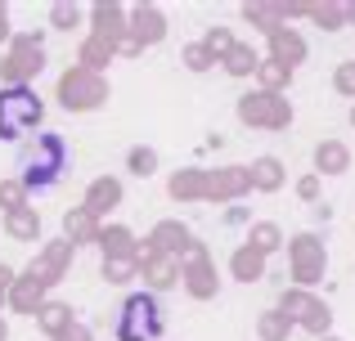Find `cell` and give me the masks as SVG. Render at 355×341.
<instances>
[{"label":"cell","instance_id":"74e56055","mask_svg":"<svg viewBox=\"0 0 355 341\" xmlns=\"http://www.w3.org/2000/svg\"><path fill=\"white\" fill-rule=\"evenodd\" d=\"M351 122H355V108H351Z\"/></svg>","mask_w":355,"mask_h":341},{"label":"cell","instance_id":"30bf717a","mask_svg":"<svg viewBox=\"0 0 355 341\" xmlns=\"http://www.w3.org/2000/svg\"><path fill=\"white\" fill-rule=\"evenodd\" d=\"M121 202V184L117 180H95L90 184V193H86V211L90 216H104V211H113Z\"/></svg>","mask_w":355,"mask_h":341},{"label":"cell","instance_id":"5b68a950","mask_svg":"<svg viewBox=\"0 0 355 341\" xmlns=\"http://www.w3.org/2000/svg\"><path fill=\"white\" fill-rule=\"evenodd\" d=\"M239 117L248 126H288L293 122V108H284L279 95H243L239 99Z\"/></svg>","mask_w":355,"mask_h":341},{"label":"cell","instance_id":"52a82bcc","mask_svg":"<svg viewBox=\"0 0 355 341\" xmlns=\"http://www.w3.org/2000/svg\"><path fill=\"white\" fill-rule=\"evenodd\" d=\"M284 315H297L293 324L311 328V333H329V306H320L315 297H306V292H293V297H284Z\"/></svg>","mask_w":355,"mask_h":341},{"label":"cell","instance_id":"3957f363","mask_svg":"<svg viewBox=\"0 0 355 341\" xmlns=\"http://www.w3.org/2000/svg\"><path fill=\"white\" fill-rule=\"evenodd\" d=\"M45 104L36 90L27 86H5L0 90V140H23L41 126Z\"/></svg>","mask_w":355,"mask_h":341},{"label":"cell","instance_id":"44dd1931","mask_svg":"<svg viewBox=\"0 0 355 341\" xmlns=\"http://www.w3.org/2000/svg\"><path fill=\"white\" fill-rule=\"evenodd\" d=\"M68 324H72V310L68 306H45L41 310V328H45V333L63 337V333H68Z\"/></svg>","mask_w":355,"mask_h":341},{"label":"cell","instance_id":"603a6c76","mask_svg":"<svg viewBox=\"0 0 355 341\" xmlns=\"http://www.w3.org/2000/svg\"><path fill=\"white\" fill-rule=\"evenodd\" d=\"M95 32H99V41H108V45H113V36L121 32V9H104V5H99L95 9Z\"/></svg>","mask_w":355,"mask_h":341},{"label":"cell","instance_id":"9a60e30c","mask_svg":"<svg viewBox=\"0 0 355 341\" xmlns=\"http://www.w3.org/2000/svg\"><path fill=\"white\" fill-rule=\"evenodd\" d=\"M261 274H266V256H261L257 247H239V256H234V279L252 283V279H261Z\"/></svg>","mask_w":355,"mask_h":341},{"label":"cell","instance_id":"1f68e13d","mask_svg":"<svg viewBox=\"0 0 355 341\" xmlns=\"http://www.w3.org/2000/svg\"><path fill=\"white\" fill-rule=\"evenodd\" d=\"M104 54H113V45H108V41H99V36H95V41L86 45V63H90V68H99V59H104Z\"/></svg>","mask_w":355,"mask_h":341},{"label":"cell","instance_id":"e0dca14e","mask_svg":"<svg viewBox=\"0 0 355 341\" xmlns=\"http://www.w3.org/2000/svg\"><path fill=\"white\" fill-rule=\"evenodd\" d=\"M288 333H293V319H288L284 310L261 315V341H288Z\"/></svg>","mask_w":355,"mask_h":341},{"label":"cell","instance_id":"7c38bea8","mask_svg":"<svg viewBox=\"0 0 355 341\" xmlns=\"http://www.w3.org/2000/svg\"><path fill=\"white\" fill-rule=\"evenodd\" d=\"M315 167L320 171H329V175H342L351 167V153L342 149V144H333V140H324L320 149H315Z\"/></svg>","mask_w":355,"mask_h":341},{"label":"cell","instance_id":"4dcf8cb0","mask_svg":"<svg viewBox=\"0 0 355 341\" xmlns=\"http://www.w3.org/2000/svg\"><path fill=\"white\" fill-rule=\"evenodd\" d=\"M81 9L77 5H54V27H77Z\"/></svg>","mask_w":355,"mask_h":341},{"label":"cell","instance_id":"5bb4252c","mask_svg":"<svg viewBox=\"0 0 355 341\" xmlns=\"http://www.w3.org/2000/svg\"><path fill=\"white\" fill-rule=\"evenodd\" d=\"M153 243H157V252H162V256L184 252V247H189V229H184V225H157L153 229Z\"/></svg>","mask_w":355,"mask_h":341},{"label":"cell","instance_id":"8d00e7d4","mask_svg":"<svg viewBox=\"0 0 355 341\" xmlns=\"http://www.w3.org/2000/svg\"><path fill=\"white\" fill-rule=\"evenodd\" d=\"M324 341H338V337H324Z\"/></svg>","mask_w":355,"mask_h":341},{"label":"cell","instance_id":"d6986e66","mask_svg":"<svg viewBox=\"0 0 355 341\" xmlns=\"http://www.w3.org/2000/svg\"><path fill=\"white\" fill-rule=\"evenodd\" d=\"M257 72H261V81H266V95H275L279 86H288V81H293V68H284V63H275V59L257 63Z\"/></svg>","mask_w":355,"mask_h":341},{"label":"cell","instance_id":"f1b7e54d","mask_svg":"<svg viewBox=\"0 0 355 341\" xmlns=\"http://www.w3.org/2000/svg\"><path fill=\"white\" fill-rule=\"evenodd\" d=\"M171 193L175 198H193V193H207V189H202V175L189 171V175H175L171 180Z\"/></svg>","mask_w":355,"mask_h":341},{"label":"cell","instance_id":"83f0119b","mask_svg":"<svg viewBox=\"0 0 355 341\" xmlns=\"http://www.w3.org/2000/svg\"><path fill=\"white\" fill-rule=\"evenodd\" d=\"M202 50H207L211 59H225V54L234 50V36H230V32H220V27H216V32H207V41H202Z\"/></svg>","mask_w":355,"mask_h":341},{"label":"cell","instance_id":"7a4b0ae2","mask_svg":"<svg viewBox=\"0 0 355 341\" xmlns=\"http://www.w3.org/2000/svg\"><path fill=\"white\" fill-rule=\"evenodd\" d=\"M166 333V310L153 292H130L117 319V341H157Z\"/></svg>","mask_w":355,"mask_h":341},{"label":"cell","instance_id":"ac0fdd59","mask_svg":"<svg viewBox=\"0 0 355 341\" xmlns=\"http://www.w3.org/2000/svg\"><path fill=\"white\" fill-rule=\"evenodd\" d=\"M279 243H284V234H279V225H252V238H248V247H257L261 256L279 252Z\"/></svg>","mask_w":355,"mask_h":341},{"label":"cell","instance_id":"836d02e7","mask_svg":"<svg viewBox=\"0 0 355 341\" xmlns=\"http://www.w3.org/2000/svg\"><path fill=\"white\" fill-rule=\"evenodd\" d=\"M297 193H302V198H306V202H311V198H315V193H320V180H315V175H306V180H302V184H297Z\"/></svg>","mask_w":355,"mask_h":341},{"label":"cell","instance_id":"2e32d148","mask_svg":"<svg viewBox=\"0 0 355 341\" xmlns=\"http://www.w3.org/2000/svg\"><path fill=\"white\" fill-rule=\"evenodd\" d=\"M63 229H68V243L77 247V243H86V238H95V216L81 207V211H72V216L63 220Z\"/></svg>","mask_w":355,"mask_h":341},{"label":"cell","instance_id":"d6a6232c","mask_svg":"<svg viewBox=\"0 0 355 341\" xmlns=\"http://www.w3.org/2000/svg\"><path fill=\"white\" fill-rule=\"evenodd\" d=\"M0 198H5V202H14V211H23V198H27V193H23V184H5V189H0Z\"/></svg>","mask_w":355,"mask_h":341},{"label":"cell","instance_id":"9c48e42d","mask_svg":"<svg viewBox=\"0 0 355 341\" xmlns=\"http://www.w3.org/2000/svg\"><path fill=\"white\" fill-rule=\"evenodd\" d=\"M130 32H135V45H153V41H162L166 23H162L157 9H135L130 14Z\"/></svg>","mask_w":355,"mask_h":341},{"label":"cell","instance_id":"f546056e","mask_svg":"<svg viewBox=\"0 0 355 341\" xmlns=\"http://www.w3.org/2000/svg\"><path fill=\"white\" fill-rule=\"evenodd\" d=\"M184 63H189V72H207L216 59H211V54L202 50V45H189V50H184Z\"/></svg>","mask_w":355,"mask_h":341},{"label":"cell","instance_id":"484cf974","mask_svg":"<svg viewBox=\"0 0 355 341\" xmlns=\"http://www.w3.org/2000/svg\"><path fill=\"white\" fill-rule=\"evenodd\" d=\"M126 167H130V175H153L157 171V153L153 149H130L126 153Z\"/></svg>","mask_w":355,"mask_h":341},{"label":"cell","instance_id":"d590c367","mask_svg":"<svg viewBox=\"0 0 355 341\" xmlns=\"http://www.w3.org/2000/svg\"><path fill=\"white\" fill-rule=\"evenodd\" d=\"M347 14H351V18H355V5H351V9H347Z\"/></svg>","mask_w":355,"mask_h":341},{"label":"cell","instance_id":"8fae6325","mask_svg":"<svg viewBox=\"0 0 355 341\" xmlns=\"http://www.w3.org/2000/svg\"><path fill=\"white\" fill-rule=\"evenodd\" d=\"M144 256H148L144 274H148V283H153V288H171V283L180 279V265H175V256H162V252H144Z\"/></svg>","mask_w":355,"mask_h":341},{"label":"cell","instance_id":"d4e9b609","mask_svg":"<svg viewBox=\"0 0 355 341\" xmlns=\"http://www.w3.org/2000/svg\"><path fill=\"white\" fill-rule=\"evenodd\" d=\"M9 229H14L18 238H36V234H41V220H36L32 207H23V211H14V216H9Z\"/></svg>","mask_w":355,"mask_h":341},{"label":"cell","instance_id":"6da1fadb","mask_svg":"<svg viewBox=\"0 0 355 341\" xmlns=\"http://www.w3.org/2000/svg\"><path fill=\"white\" fill-rule=\"evenodd\" d=\"M68 162H72V153H68V144H63V135L41 131L18 153V184H23V193H50L54 184L63 180Z\"/></svg>","mask_w":355,"mask_h":341},{"label":"cell","instance_id":"277c9868","mask_svg":"<svg viewBox=\"0 0 355 341\" xmlns=\"http://www.w3.org/2000/svg\"><path fill=\"white\" fill-rule=\"evenodd\" d=\"M59 104L68 108V113H72V108H77V113H86V108L104 104V81H99L90 68L68 72V77L59 81Z\"/></svg>","mask_w":355,"mask_h":341},{"label":"cell","instance_id":"4316f807","mask_svg":"<svg viewBox=\"0 0 355 341\" xmlns=\"http://www.w3.org/2000/svg\"><path fill=\"white\" fill-rule=\"evenodd\" d=\"M99 243H104L108 256H130V234H126V229H104Z\"/></svg>","mask_w":355,"mask_h":341},{"label":"cell","instance_id":"ffe728a7","mask_svg":"<svg viewBox=\"0 0 355 341\" xmlns=\"http://www.w3.org/2000/svg\"><path fill=\"white\" fill-rule=\"evenodd\" d=\"M225 72H234V77H252V72H257V54H252L248 45H234V50L225 54Z\"/></svg>","mask_w":355,"mask_h":341},{"label":"cell","instance_id":"ba28073f","mask_svg":"<svg viewBox=\"0 0 355 341\" xmlns=\"http://www.w3.org/2000/svg\"><path fill=\"white\" fill-rule=\"evenodd\" d=\"M270 41H275V63H284V68H293V63L306 59V41L293 32V27H279V32H270Z\"/></svg>","mask_w":355,"mask_h":341},{"label":"cell","instance_id":"cb8c5ba5","mask_svg":"<svg viewBox=\"0 0 355 341\" xmlns=\"http://www.w3.org/2000/svg\"><path fill=\"white\" fill-rule=\"evenodd\" d=\"M130 274H135V256H108L104 261V279L108 283H130Z\"/></svg>","mask_w":355,"mask_h":341},{"label":"cell","instance_id":"8992f818","mask_svg":"<svg viewBox=\"0 0 355 341\" xmlns=\"http://www.w3.org/2000/svg\"><path fill=\"white\" fill-rule=\"evenodd\" d=\"M324 265H329V256H324V243L315 234H302L293 243V274L297 283H315L324 274Z\"/></svg>","mask_w":355,"mask_h":341},{"label":"cell","instance_id":"e575fe53","mask_svg":"<svg viewBox=\"0 0 355 341\" xmlns=\"http://www.w3.org/2000/svg\"><path fill=\"white\" fill-rule=\"evenodd\" d=\"M315 18L320 23H342V9H315Z\"/></svg>","mask_w":355,"mask_h":341},{"label":"cell","instance_id":"4fadbf2b","mask_svg":"<svg viewBox=\"0 0 355 341\" xmlns=\"http://www.w3.org/2000/svg\"><path fill=\"white\" fill-rule=\"evenodd\" d=\"M248 180H252V189H279V184H284V162L279 158H261L257 167L248 171Z\"/></svg>","mask_w":355,"mask_h":341},{"label":"cell","instance_id":"7402d4cb","mask_svg":"<svg viewBox=\"0 0 355 341\" xmlns=\"http://www.w3.org/2000/svg\"><path fill=\"white\" fill-rule=\"evenodd\" d=\"M193 274H189V288H193V297H211V288H216V283H211V265L202 261V252H193Z\"/></svg>","mask_w":355,"mask_h":341}]
</instances>
